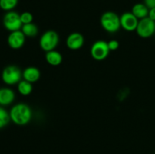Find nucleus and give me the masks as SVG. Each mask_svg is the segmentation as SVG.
<instances>
[{"label": "nucleus", "instance_id": "nucleus-20", "mask_svg": "<svg viewBox=\"0 0 155 154\" xmlns=\"http://www.w3.org/2000/svg\"><path fill=\"white\" fill-rule=\"evenodd\" d=\"M107 45H108V48L110 49V51H116L120 46V43L117 40H115V39H112L110 40L107 42Z\"/></svg>", "mask_w": 155, "mask_h": 154}, {"label": "nucleus", "instance_id": "nucleus-5", "mask_svg": "<svg viewBox=\"0 0 155 154\" xmlns=\"http://www.w3.org/2000/svg\"><path fill=\"white\" fill-rule=\"evenodd\" d=\"M110 51L107 42L104 40H98L94 42L91 47L90 54L92 58L101 61L107 58Z\"/></svg>", "mask_w": 155, "mask_h": 154}, {"label": "nucleus", "instance_id": "nucleus-13", "mask_svg": "<svg viewBox=\"0 0 155 154\" xmlns=\"http://www.w3.org/2000/svg\"><path fill=\"white\" fill-rule=\"evenodd\" d=\"M45 58L47 63L53 66H57L60 65L63 60L61 54L56 50H52V51L45 53Z\"/></svg>", "mask_w": 155, "mask_h": 154}, {"label": "nucleus", "instance_id": "nucleus-10", "mask_svg": "<svg viewBox=\"0 0 155 154\" xmlns=\"http://www.w3.org/2000/svg\"><path fill=\"white\" fill-rule=\"evenodd\" d=\"M84 42L85 39L81 33H72L67 38L66 45L69 49L76 51L80 49L84 45Z\"/></svg>", "mask_w": 155, "mask_h": 154}, {"label": "nucleus", "instance_id": "nucleus-19", "mask_svg": "<svg viewBox=\"0 0 155 154\" xmlns=\"http://www.w3.org/2000/svg\"><path fill=\"white\" fill-rule=\"evenodd\" d=\"M20 17H21V22H22L23 25H24V24H30V23L33 22V16L31 13H30V12H23L21 14H20Z\"/></svg>", "mask_w": 155, "mask_h": 154}, {"label": "nucleus", "instance_id": "nucleus-2", "mask_svg": "<svg viewBox=\"0 0 155 154\" xmlns=\"http://www.w3.org/2000/svg\"><path fill=\"white\" fill-rule=\"evenodd\" d=\"M100 23L105 31L114 33L120 29V18L113 11H106L101 15Z\"/></svg>", "mask_w": 155, "mask_h": 154}, {"label": "nucleus", "instance_id": "nucleus-15", "mask_svg": "<svg viewBox=\"0 0 155 154\" xmlns=\"http://www.w3.org/2000/svg\"><path fill=\"white\" fill-rule=\"evenodd\" d=\"M21 31L26 37H35L38 34L39 30L36 24L30 23L24 24L21 27Z\"/></svg>", "mask_w": 155, "mask_h": 154}, {"label": "nucleus", "instance_id": "nucleus-6", "mask_svg": "<svg viewBox=\"0 0 155 154\" xmlns=\"http://www.w3.org/2000/svg\"><path fill=\"white\" fill-rule=\"evenodd\" d=\"M3 24L6 30L10 32L21 30L23 24L20 14L14 11H8L3 18Z\"/></svg>", "mask_w": 155, "mask_h": 154}, {"label": "nucleus", "instance_id": "nucleus-11", "mask_svg": "<svg viewBox=\"0 0 155 154\" xmlns=\"http://www.w3.org/2000/svg\"><path fill=\"white\" fill-rule=\"evenodd\" d=\"M22 75L24 80L30 83H33L39 79L41 73L38 68L35 66H29L23 71Z\"/></svg>", "mask_w": 155, "mask_h": 154}, {"label": "nucleus", "instance_id": "nucleus-1", "mask_svg": "<svg viewBox=\"0 0 155 154\" xmlns=\"http://www.w3.org/2000/svg\"><path fill=\"white\" fill-rule=\"evenodd\" d=\"M11 120L18 125H25L32 119V110L27 104H18L13 106L9 112Z\"/></svg>", "mask_w": 155, "mask_h": 154}, {"label": "nucleus", "instance_id": "nucleus-12", "mask_svg": "<svg viewBox=\"0 0 155 154\" xmlns=\"http://www.w3.org/2000/svg\"><path fill=\"white\" fill-rule=\"evenodd\" d=\"M15 98V94L11 88H3L0 89V105L7 106L12 104Z\"/></svg>", "mask_w": 155, "mask_h": 154}, {"label": "nucleus", "instance_id": "nucleus-14", "mask_svg": "<svg viewBox=\"0 0 155 154\" xmlns=\"http://www.w3.org/2000/svg\"><path fill=\"white\" fill-rule=\"evenodd\" d=\"M132 13L139 20H142L148 17L149 9L144 3H137L132 8Z\"/></svg>", "mask_w": 155, "mask_h": 154}, {"label": "nucleus", "instance_id": "nucleus-7", "mask_svg": "<svg viewBox=\"0 0 155 154\" xmlns=\"http://www.w3.org/2000/svg\"><path fill=\"white\" fill-rule=\"evenodd\" d=\"M136 31L139 36L144 39L151 37L155 33V21L148 17L139 20Z\"/></svg>", "mask_w": 155, "mask_h": 154}, {"label": "nucleus", "instance_id": "nucleus-22", "mask_svg": "<svg viewBox=\"0 0 155 154\" xmlns=\"http://www.w3.org/2000/svg\"><path fill=\"white\" fill-rule=\"evenodd\" d=\"M148 18L151 19L152 21H155V8L149 9V12H148Z\"/></svg>", "mask_w": 155, "mask_h": 154}, {"label": "nucleus", "instance_id": "nucleus-18", "mask_svg": "<svg viewBox=\"0 0 155 154\" xmlns=\"http://www.w3.org/2000/svg\"><path fill=\"white\" fill-rule=\"evenodd\" d=\"M11 120L9 113L4 109L3 107H0V129L5 128Z\"/></svg>", "mask_w": 155, "mask_h": 154}, {"label": "nucleus", "instance_id": "nucleus-16", "mask_svg": "<svg viewBox=\"0 0 155 154\" xmlns=\"http://www.w3.org/2000/svg\"><path fill=\"white\" fill-rule=\"evenodd\" d=\"M18 91L21 95L27 96L30 95L33 91V85L32 83L26 81V80H21L18 84Z\"/></svg>", "mask_w": 155, "mask_h": 154}, {"label": "nucleus", "instance_id": "nucleus-9", "mask_svg": "<svg viewBox=\"0 0 155 154\" xmlns=\"http://www.w3.org/2000/svg\"><path fill=\"white\" fill-rule=\"evenodd\" d=\"M26 36L21 30L11 32L8 37V44L12 49H19L24 46Z\"/></svg>", "mask_w": 155, "mask_h": 154}, {"label": "nucleus", "instance_id": "nucleus-21", "mask_svg": "<svg viewBox=\"0 0 155 154\" xmlns=\"http://www.w3.org/2000/svg\"><path fill=\"white\" fill-rule=\"evenodd\" d=\"M144 4L148 7V9L155 8V0H144Z\"/></svg>", "mask_w": 155, "mask_h": 154}, {"label": "nucleus", "instance_id": "nucleus-4", "mask_svg": "<svg viewBox=\"0 0 155 154\" xmlns=\"http://www.w3.org/2000/svg\"><path fill=\"white\" fill-rule=\"evenodd\" d=\"M59 43V36L54 30L45 32L39 39V46L45 52L55 50Z\"/></svg>", "mask_w": 155, "mask_h": 154}, {"label": "nucleus", "instance_id": "nucleus-17", "mask_svg": "<svg viewBox=\"0 0 155 154\" xmlns=\"http://www.w3.org/2000/svg\"><path fill=\"white\" fill-rule=\"evenodd\" d=\"M18 4V0H0V8L6 11H12Z\"/></svg>", "mask_w": 155, "mask_h": 154}, {"label": "nucleus", "instance_id": "nucleus-3", "mask_svg": "<svg viewBox=\"0 0 155 154\" xmlns=\"http://www.w3.org/2000/svg\"><path fill=\"white\" fill-rule=\"evenodd\" d=\"M23 72L15 65H9L6 66L2 73V79L5 84L8 85L18 84L21 81Z\"/></svg>", "mask_w": 155, "mask_h": 154}, {"label": "nucleus", "instance_id": "nucleus-8", "mask_svg": "<svg viewBox=\"0 0 155 154\" xmlns=\"http://www.w3.org/2000/svg\"><path fill=\"white\" fill-rule=\"evenodd\" d=\"M120 18L121 28L128 32L136 31L139 20L132 12H125Z\"/></svg>", "mask_w": 155, "mask_h": 154}]
</instances>
